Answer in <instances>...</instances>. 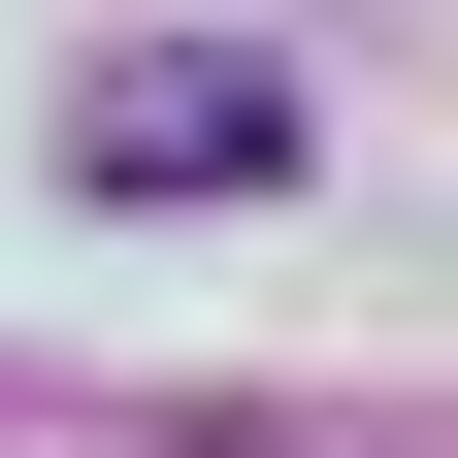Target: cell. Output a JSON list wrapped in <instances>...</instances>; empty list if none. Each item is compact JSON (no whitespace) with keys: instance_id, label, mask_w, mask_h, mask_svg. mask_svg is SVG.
Returning <instances> with one entry per match:
<instances>
[{"instance_id":"cell-1","label":"cell","mask_w":458,"mask_h":458,"mask_svg":"<svg viewBox=\"0 0 458 458\" xmlns=\"http://www.w3.org/2000/svg\"><path fill=\"white\" fill-rule=\"evenodd\" d=\"M66 164H98V197H262V164H295V66L131 33V66H66Z\"/></svg>"}]
</instances>
